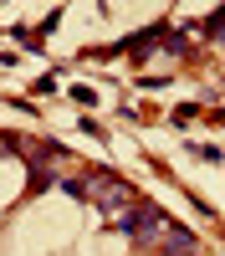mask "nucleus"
Wrapping results in <instances>:
<instances>
[{
  "label": "nucleus",
  "instance_id": "obj_2",
  "mask_svg": "<svg viewBox=\"0 0 225 256\" xmlns=\"http://www.w3.org/2000/svg\"><path fill=\"white\" fill-rule=\"evenodd\" d=\"M67 190H72V195H82V200H92L102 216H123V210L138 205L133 184L118 180V174H108V169H87L82 180H67Z\"/></svg>",
  "mask_w": 225,
  "mask_h": 256
},
{
  "label": "nucleus",
  "instance_id": "obj_1",
  "mask_svg": "<svg viewBox=\"0 0 225 256\" xmlns=\"http://www.w3.org/2000/svg\"><path fill=\"white\" fill-rule=\"evenodd\" d=\"M118 230L123 236H133L143 251H154V256H190L200 241L190 236V230H179L164 210H154V205H133V210H123L118 216Z\"/></svg>",
  "mask_w": 225,
  "mask_h": 256
}]
</instances>
